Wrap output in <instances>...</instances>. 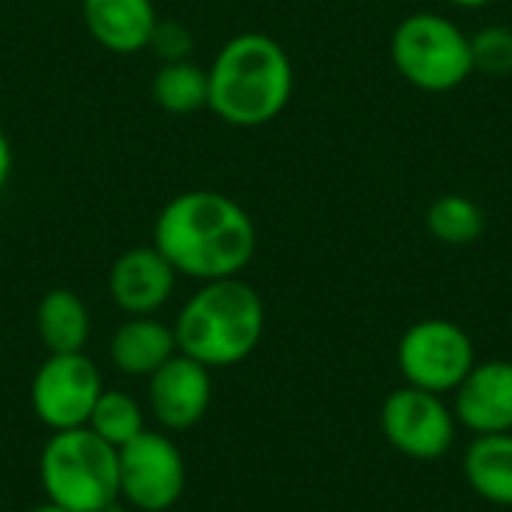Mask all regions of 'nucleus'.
Returning <instances> with one entry per match:
<instances>
[{
  "instance_id": "obj_1",
  "label": "nucleus",
  "mask_w": 512,
  "mask_h": 512,
  "mask_svg": "<svg viewBox=\"0 0 512 512\" xmlns=\"http://www.w3.org/2000/svg\"><path fill=\"white\" fill-rule=\"evenodd\" d=\"M153 246L177 276L216 282L240 276L258 249V231L243 204L216 189L177 192L153 222Z\"/></svg>"
},
{
  "instance_id": "obj_2",
  "label": "nucleus",
  "mask_w": 512,
  "mask_h": 512,
  "mask_svg": "<svg viewBox=\"0 0 512 512\" xmlns=\"http://www.w3.org/2000/svg\"><path fill=\"white\" fill-rule=\"evenodd\" d=\"M207 108L228 126L258 129L273 123L291 102L294 63L282 42L267 33H237L207 69Z\"/></svg>"
},
{
  "instance_id": "obj_3",
  "label": "nucleus",
  "mask_w": 512,
  "mask_h": 512,
  "mask_svg": "<svg viewBox=\"0 0 512 512\" xmlns=\"http://www.w3.org/2000/svg\"><path fill=\"white\" fill-rule=\"evenodd\" d=\"M267 309L261 294L240 276L201 282L177 312V351L207 369H228L255 354L264 339Z\"/></svg>"
},
{
  "instance_id": "obj_4",
  "label": "nucleus",
  "mask_w": 512,
  "mask_h": 512,
  "mask_svg": "<svg viewBox=\"0 0 512 512\" xmlns=\"http://www.w3.org/2000/svg\"><path fill=\"white\" fill-rule=\"evenodd\" d=\"M39 486L45 501L69 512H114L120 501L117 447L87 426L51 432L39 453Z\"/></svg>"
},
{
  "instance_id": "obj_5",
  "label": "nucleus",
  "mask_w": 512,
  "mask_h": 512,
  "mask_svg": "<svg viewBox=\"0 0 512 512\" xmlns=\"http://www.w3.org/2000/svg\"><path fill=\"white\" fill-rule=\"evenodd\" d=\"M390 57L399 75L426 93H447L474 75L471 36L438 12H414L396 24Z\"/></svg>"
},
{
  "instance_id": "obj_6",
  "label": "nucleus",
  "mask_w": 512,
  "mask_h": 512,
  "mask_svg": "<svg viewBox=\"0 0 512 512\" xmlns=\"http://www.w3.org/2000/svg\"><path fill=\"white\" fill-rule=\"evenodd\" d=\"M396 363L405 384L447 396L456 393V387L477 366V351L468 330L456 321L426 318L402 333L396 345Z\"/></svg>"
},
{
  "instance_id": "obj_7",
  "label": "nucleus",
  "mask_w": 512,
  "mask_h": 512,
  "mask_svg": "<svg viewBox=\"0 0 512 512\" xmlns=\"http://www.w3.org/2000/svg\"><path fill=\"white\" fill-rule=\"evenodd\" d=\"M120 498L141 512H168L186 492V459L162 429H144L117 450Z\"/></svg>"
},
{
  "instance_id": "obj_8",
  "label": "nucleus",
  "mask_w": 512,
  "mask_h": 512,
  "mask_svg": "<svg viewBox=\"0 0 512 512\" xmlns=\"http://www.w3.org/2000/svg\"><path fill=\"white\" fill-rule=\"evenodd\" d=\"M102 375L84 354H48L30 381V405L36 420L51 432L81 429L102 396Z\"/></svg>"
},
{
  "instance_id": "obj_9",
  "label": "nucleus",
  "mask_w": 512,
  "mask_h": 512,
  "mask_svg": "<svg viewBox=\"0 0 512 512\" xmlns=\"http://www.w3.org/2000/svg\"><path fill=\"white\" fill-rule=\"evenodd\" d=\"M456 417L444 396L417 390L411 384L393 390L381 405V432L387 444L417 462L441 459L456 441Z\"/></svg>"
},
{
  "instance_id": "obj_10",
  "label": "nucleus",
  "mask_w": 512,
  "mask_h": 512,
  "mask_svg": "<svg viewBox=\"0 0 512 512\" xmlns=\"http://www.w3.org/2000/svg\"><path fill=\"white\" fill-rule=\"evenodd\" d=\"M213 402V369L174 354L147 378V408L162 432H189L198 426Z\"/></svg>"
},
{
  "instance_id": "obj_11",
  "label": "nucleus",
  "mask_w": 512,
  "mask_h": 512,
  "mask_svg": "<svg viewBox=\"0 0 512 512\" xmlns=\"http://www.w3.org/2000/svg\"><path fill=\"white\" fill-rule=\"evenodd\" d=\"M177 288V270L168 258L150 246H132L120 252L108 270V297L126 315H156Z\"/></svg>"
},
{
  "instance_id": "obj_12",
  "label": "nucleus",
  "mask_w": 512,
  "mask_h": 512,
  "mask_svg": "<svg viewBox=\"0 0 512 512\" xmlns=\"http://www.w3.org/2000/svg\"><path fill=\"white\" fill-rule=\"evenodd\" d=\"M453 417L471 435L512 432V363H477L453 393Z\"/></svg>"
},
{
  "instance_id": "obj_13",
  "label": "nucleus",
  "mask_w": 512,
  "mask_h": 512,
  "mask_svg": "<svg viewBox=\"0 0 512 512\" xmlns=\"http://www.w3.org/2000/svg\"><path fill=\"white\" fill-rule=\"evenodd\" d=\"M87 33L111 54H138L147 48L159 21L153 0H81Z\"/></svg>"
},
{
  "instance_id": "obj_14",
  "label": "nucleus",
  "mask_w": 512,
  "mask_h": 512,
  "mask_svg": "<svg viewBox=\"0 0 512 512\" xmlns=\"http://www.w3.org/2000/svg\"><path fill=\"white\" fill-rule=\"evenodd\" d=\"M177 354L174 327L156 315L126 318L108 342V360L126 378H150L168 357Z\"/></svg>"
},
{
  "instance_id": "obj_15",
  "label": "nucleus",
  "mask_w": 512,
  "mask_h": 512,
  "mask_svg": "<svg viewBox=\"0 0 512 512\" xmlns=\"http://www.w3.org/2000/svg\"><path fill=\"white\" fill-rule=\"evenodd\" d=\"M462 468L477 498L495 507H512V432L474 435Z\"/></svg>"
},
{
  "instance_id": "obj_16",
  "label": "nucleus",
  "mask_w": 512,
  "mask_h": 512,
  "mask_svg": "<svg viewBox=\"0 0 512 512\" xmlns=\"http://www.w3.org/2000/svg\"><path fill=\"white\" fill-rule=\"evenodd\" d=\"M36 333L48 354L84 351L90 339L87 303L72 288H51L36 306Z\"/></svg>"
},
{
  "instance_id": "obj_17",
  "label": "nucleus",
  "mask_w": 512,
  "mask_h": 512,
  "mask_svg": "<svg viewBox=\"0 0 512 512\" xmlns=\"http://www.w3.org/2000/svg\"><path fill=\"white\" fill-rule=\"evenodd\" d=\"M150 93L165 114H177V117L195 114L207 108V96H210L207 69L198 66L195 60L162 63L153 75Z\"/></svg>"
},
{
  "instance_id": "obj_18",
  "label": "nucleus",
  "mask_w": 512,
  "mask_h": 512,
  "mask_svg": "<svg viewBox=\"0 0 512 512\" xmlns=\"http://www.w3.org/2000/svg\"><path fill=\"white\" fill-rule=\"evenodd\" d=\"M426 228L435 240L447 246H468L486 231V213L477 201L465 195H441L426 210Z\"/></svg>"
},
{
  "instance_id": "obj_19",
  "label": "nucleus",
  "mask_w": 512,
  "mask_h": 512,
  "mask_svg": "<svg viewBox=\"0 0 512 512\" xmlns=\"http://www.w3.org/2000/svg\"><path fill=\"white\" fill-rule=\"evenodd\" d=\"M87 429L96 432L105 444L111 447H123L132 438H138L147 423H144V408L135 396L123 393V390H102V396L96 399Z\"/></svg>"
},
{
  "instance_id": "obj_20",
  "label": "nucleus",
  "mask_w": 512,
  "mask_h": 512,
  "mask_svg": "<svg viewBox=\"0 0 512 512\" xmlns=\"http://www.w3.org/2000/svg\"><path fill=\"white\" fill-rule=\"evenodd\" d=\"M471 60L474 72L486 75H510L512 72V30L504 24L483 27L471 36Z\"/></svg>"
},
{
  "instance_id": "obj_21",
  "label": "nucleus",
  "mask_w": 512,
  "mask_h": 512,
  "mask_svg": "<svg viewBox=\"0 0 512 512\" xmlns=\"http://www.w3.org/2000/svg\"><path fill=\"white\" fill-rule=\"evenodd\" d=\"M147 48L159 57V63H177V60H192L195 48V33L177 21V18H159Z\"/></svg>"
},
{
  "instance_id": "obj_22",
  "label": "nucleus",
  "mask_w": 512,
  "mask_h": 512,
  "mask_svg": "<svg viewBox=\"0 0 512 512\" xmlns=\"http://www.w3.org/2000/svg\"><path fill=\"white\" fill-rule=\"evenodd\" d=\"M12 168H15V153H12V141H9V135L3 132V126H0V192H3L6 186H9Z\"/></svg>"
},
{
  "instance_id": "obj_23",
  "label": "nucleus",
  "mask_w": 512,
  "mask_h": 512,
  "mask_svg": "<svg viewBox=\"0 0 512 512\" xmlns=\"http://www.w3.org/2000/svg\"><path fill=\"white\" fill-rule=\"evenodd\" d=\"M450 3H456V6H462V9H483V6H489L492 0H450Z\"/></svg>"
},
{
  "instance_id": "obj_24",
  "label": "nucleus",
  "mask_w": 512,
  "mask_h": 512,
  "mask_svg": "<svg viewBox=\"0 0 512 512\" xmlns=\"http://www.w3.org/2000/svg\"><path fill=\"white\" fill-rule=\"evenodd\" d=\"M27 512H69V510H63V507H57V504L45 501V504H39V507H33V510H27Z\"/></svg>"
}]
</instances>
